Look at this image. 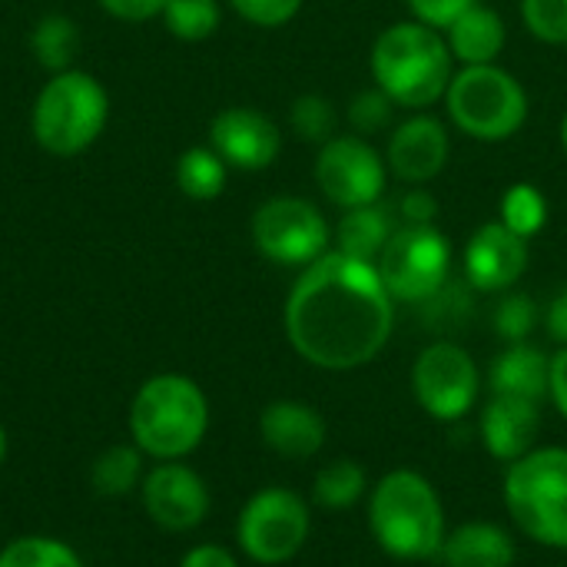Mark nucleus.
Here are the masks:
<instances>
[{
  "instance_id": "f257e3e1",
  "label": "nucleus",
  "mask_w": 567,
  "mask_h": 567,
  "mask_svg": "<svg viewBox=\"0 0 567 567\" xmlns=\"http://www.w3.org/2000/svg\"><path fill=\"white\" fill-rule=\"evenodd\" d=\"M395 299L372 262L329 249L302 269L286 299L292 349L329 372L369 365L389 342Z\"/></svg>"
},
{
  "instance_id": "f03ea898",
  "label": "nucleus",
  "mask_w": 567,
  "mask_h": 567,
  "mask_svg": "<svg viewBox=\"0 0 567 567\" xmlns=\"http://www.w3.org/2000/svg\"><path fill=\"white\" fill-rule=\"evenodd\" d=\"M369 70L375 86L395 106L425 110L445 96L455 76V56L442 30H432L419 20H402L375 37Z\"/></svg>"
},
{
  "instance_id": "7ed1b4c3",
  "label": "nucleus",
  "mask_w": 567,
  "mask_h": 567,
  "mask_svg": "<svg viewBox=\"0 0 567 567\" xmlns=\"http://www.w3.org/2000/svg\"><path fill=\"white\" fill-rule=\"evenodd\" d=\"M369 528L379 548L399 561H429L445 545V512L432 482L419 472H389L369 498Z\"/></svg>"
},
{
  "instance_id": "20e7f679",
  "label": "nucleus",
  "mask_w": 567,
  "mask_h": 567,
  "mask_svg": "<svg viewBox=\"0 0 567 567\" xmlns=\"http://www.w3.org/2000/svg\"><path fill=\"white\" fill-rule=\"evenodd\" d=\"M110 96L86 70L50 73L30 106V133L37 146L56 159L86 153L106 130Z\"/></svg>"
},
{
  "instance_id": "39448f33",
  "label": "nucleus",
  "mask_w": 567,
  "mask_h": 567,
  "mask_svg": "<svg viewBox=\"0 0 567 567\" xmlns=\"http://www.w3.org/2000/svg\"><path fill=\"white\" fill-rule=\"evenodd\" d=\"M209 429V402L203 389L176 372L153 375L140 385L130 409V432L136 449L173 462L189 455Z\"/></svg>"
},
{
  "instance_id": "423d86ee",
  "label": "nucleus",
  "mask_w": 567,
  "mask_h": 567,
  "mask_svg": "<svg viewBox=\"0 0 567 567\" xmlns=\"http://www.w3.org/2000/svg\"><path fill=\"white\" fill-rule=\"evenodd\" d=\"M445 106L452 123L478 143H505L528 120L525 86L498 63L462 66L445 90Z\"/></svg>"
},
{
  "instance_id": "0eeeda50",
  "label": "nucleus",
  "mask_w": 567,
  "mask_h": 567,
  "mask_svg": "<svg viewBox=\"0 0 567 567\" xmlns=\"http://www.w3.org/2000/svg\"><path fill=\"white\" fill-rule=\"evenodd\" d=\"M505 508L532 542L567 548V449H535L512 462Z\"/></svg>"
},
{
  "instance_id": "6e6552de",
  "label": "nucleus",
  "mask_w": 567,
  "mask_h": 567,
  "mask_svg": "<svg viewBox=\"0 0 567 567\" xmlns=\"http://www.w3.org/2000/svg\"><path fill=\"white\" fill-rule=\"evenodd\" d=\"M395 302H429L449 286L452 246L435 226H402L375 262Z\"/></svg>"
},
{
  "instance_id": "1a4fd4ad",
  "label": "nucleus",
  "mask_w": 567,
  "mask_h": 567,
  "mask_svg": "<svg viewBox=\"0 0 567 567\" xmlns=\"http://www.w3.org/2000/svg\"><path fill=\"white\" fill-rule=\"evenodd\" d=\"M249 236L256 252L276 266L306 269L329 252V223L319 206L302 196L266 199L252 213Z\"/></svg>"
},
{
  "instance_id": "9d476101",
  "label": "nucleus",
  "mask_w": 567,
  "mask_h": 567,
  "mask_svg": "<svg viewBox=\"0 0 567 567\" xmlns=\"http://www.w3.org/2000/svg\"><path fill=\"white\" fill-rule=\"evenodd\" d=\"M309 505L289 488L256 492L239 515V545L259 565H282L296 558L309 538Z\"/></svg>"
},
{
  "instance_id": "9b49d317",
  "label": "nucleus",
  "mask_w": 567,
  "mask_h": 567,
  "mask_svg": "<svg viewBox=\"0 0 567 567\" xmlns=\"http://www.w3.org/2000/svg\"><path fill=\"white\" fill-rule=\"evenodd\" d=\"M412 389L419 405L435 422H458L465 419L482 389V375L475 359L455 342H435L422 349L412 369Z\"/></svg>"
},
{
  "instance_id": "f8f14e48",
  "label": "nucleus",
  "mask_w": 567,
  "mask_h": 567,
  "mask_svg": "<svg viewBox=\"0 0 567 567\" xmlns=\"http://www.w3.org/2000/svg\"><path fill=\"white\" fill-rule=\"evenodd\" d=\"M316 183L322 196L339 209L372 206L385 189V163L379 150L362 136H332L319 146Z\"/></svg>"
},
{
  "instance_id": "ddd939ff",
  "label": "nucleus",
  "mask_w": 567,
  "mask_h": 567,
  "mask_svg": "<svg viewBox=\"0 0 567 567\" xmlns=\"http://www.w3.org/2000/svg\"><path fill=\"white\" fill-rule=\"evenodd\" d=\"M209 146L229 169L259 173L279 159L282 133L266 113L252 106H226L209 123Z\"/></svg>"
},
{
  "instance_id": "4468645a",
  "label": "nucleus",
  "mask_w": 567,
  "mask_h": 567,
  "mask_svg": "<svg viewBox=\"0 0 567 567\" xmlns=\"http://www.w3.org/2000/svg\"><path fill=\"white\" fill-rule=\"evenodd\" d=\"M465 282L478 292H505L528 269V239L512 233L505 223H485L465 246L462 256Z\"/></svg>"
},
{
  "instance_id": "2eb2a0df",
  "label": "nucleus",
  "mask_w": 567,
  "mask_h": 567,
  "mask_svg": "<svg viewBox=\"0 0 567 567\" xmlns=\"http://www.w3.org/2000/svg\"><path fill=\"white\" fill-rule=\"evenodd\" d=\"M143 505L159 528L193 532L209 512V492L193 468L166 462L143 478Z\"/></svg>"
},
{
  "instance_id": "dca6fc26",
  "label": "nucleus",
  "mask_w": 567,
  "mask_h": 567,
  "mask_svg": "<svg viewBox=\"0 0 567 567\" xmlns=\"http://www.w3.org/2000/svg\"><path fill=\"white\" fill-rule=\"evenodd\" d=\"M449 153H452V143H449L445 123L435 120V116L419 113V116L405 120V123L392 133L385 163H389V169H392L402 183L425 186V183H432V179L445 169Z\"/></svg>"
},
{
  "instance_id": "f3484780",
  "label": "nucleus",
  "mask_w": 567,
  "mask_h": 567,
  "mask_svg": "<svg viewBox=\"0 0 567 567\" xmlns=\"http://www.w3.org/2000/svg\"><path fill=\"white\" fill-rule=\"evenodd\" d=\"M538 432H542L538 402L492 395V402L482 412V442L488 455H495L498 462H518L528 452H535Z\"/></svg>"
},
{
  "instance_id": "a211bd4d",
  "label": "nucleus",
  "mask_w": 567,
  "mask_h": 567,
  "mask_svg": "<svg viewBox=\"0 0 567 567\" xmlns=\"http://www.w3.org/2000/svg\"><path fill=\"white\" fill-rule=\"evenodd\" d=\"M262 442L292 462L312 458L326 445V419L306 402H272L259 419Z\"/></svg>"
},
{
  "instance_id": "6ab92c4d",
  "label": "nucleus",
  "mask_w": 567,
  "mask_h": 567,
  "mask_svg": "<svg viewBox=\"0 0 567 567\" xmlns=\"http://www.w3.org/2000/svg\"><path fill=\"white\" fill-rule=\"evenodd\" d=\"M488 382H492V395L542 402L548 395V382H551V359L528 342H512L492 362Z\"/></svg>"
},
{
  "instance_id": "aec40b11",
  "label": "nucleus",
  "mask_w": 567,
  "mask_h": 567,
  "mask_svg": "<svg viewBox=\"0 0 567 567\" xmlns=\"http://www.w3.org/2000/svg\"><path fill=\"white\" fill-rule=\"evenodd\" d=\"M445 40H449V50L458 63L482 66V63H495L502 56L505 40H508V27H505L498 10L475 3L445 30Z\"/></svg>"
},
{
  "instance_id": "412c9836",
  "label": "nucleus",
  "mask_w": 567,
  "mask_h": 567,
  "mask_svg": "<svg viewBox=\"0 0 567 567\" xmlns=\"http://www.w3.org/2000/svg\"><path fill=\"white\" fill-rule=\"evenodd\" d=\"M439 558L445 567H512L518 551L505 528L488 522H468L445 535Z\"/></svg>"
},
{
  "instance_id": "4be33fe9",
  "label": "nucleus",
  "mask_w": 567,
  "mask_h": 567,
  "mask_svg": "<svg viewBox=\"0 0 567 567\" xmlns=\"http://www.w3.org/2000/svg\"><path fill=\"white\" fill-rule=\"evenodd\" d=\"M395 226L389 219V213L372 203V206H355V209H346V216L339 219L336 226V249L352 256V259H362V262H379L382 249L389 246Z\"/></svg>"
},
{
  "instance_id": "5701e85b",
  "label": "nucleus",
  "mask_w": 567,
  "mask_h": 567,
  "mask_svg": "<svg viewBox=\"0 0 567 567\" xmlns=\"http://www.w3.org/2000/svg\"><path fill=\"white\" fill-rule=\"evenodd\" d=\"M226 179H229V166L223 163V156L213 146H189L176 159V186L183 196H189L196 203H209V199L223 196Z\"/></svg>"
},
{
  "instance_id": "b1692460",
  "label": "nucleus",
  "mask_w": 567,
  "mask_h": 567,
  "mask_svg": "<svg viewBox=\"0 0 567 567\" xmlns=\"http://www.w3.org/2000/svg\"><path fill=\"white\" fill-rule=\"evenodd\" d=\"M76 47H80V30L66 13H43L30 30V50L47 73L73 70Z\"/></svg>"
},
{
  "instance_id": "393cba45",
  "label": "nucleus",
  "mask_w": 567,
  "mask_h": 567,
  "mask_svg": "<svg viewBox=\"0 0 567 567\" xmlns=\"http://www.w3.org/2000/svg\"><path fill=\"white\" fill-rule=\"evenodd\" d=\"M365 495V472L362 465L349 462V458H339V462H329L316 482H312V498L316 505L329 508V512H346L352 508L359 498Z\"/></svg>"
},
{
  "instance_id": "a878e982",
  "label": "nucleus",
  "mask_w": 567,
  "mask_h": 567,
  "mask_svg": "<svg viewBox=\"0 0 567 567\" xmlns=\"http://www.w3.org/2000/svg\"><path fill=\"white\" fill-rule=\"evenodd\" d=\"M140 472H143V458H140V449H130V445H113L106 449L93 468H90V485L96 495L103 498H123L136 482H140Z\"/></svg>"
},
{
  "instance_id": "bb28decb",
  "label": "nucleus",
  "mask_w": 567,
  "mask_h": 567,
  "mask_svg": "<svg viewBox=\"0 0 567 567\" xmlns=\"http://www.w3.org/2000/svg\"><path fill=\"white\" fill-rule=\"evenodd\" d=\"M159 20L176 40L199 43L219 30L223 10H219V0H166Z\"/></svg>"
},
{
  "instance_id": "cd10ccee",
  "label": "nucleus",
  "mask_w": 567,
  "mask_h": 567,
  "mask_svg": "<svg viewBox=\"0 0 567 567\" xmlns=\"http://www.w3.org/2000/svg\"><path fill=\"white\" fill-rule=\"evenodd\" d=\"M498 223H505L512 233L532 239L548 223V199H545V193L538 186H532V183L508 186V193L502 196V219Z\"/></svg>"
},
{
  "instance_id": "c85d7f7f",
  "label": "nucleus",
  "mask_w": 567,
  "mask_h": 567,
  "mask_svg": "<svg viewBox=\"0 0 567 567\" xmlns=\"http://www.w3.org/2000/svg\"><path fill=\"white\" fill-rule=\"evenodd\" d=\"M0 567H83L80 558L53 538H17L0 551Z\"/></svg>"
},
{
  "instance_id": "c756f323",
  "label": "nucleus",
  "mask_w": 567,
  "mask_h": 567,
  "mask_svg": "<svg viewBox=\"0 0 567 567\" xmlns=\"http://www.w3.org/2000/svg\"><path fill=\"white\" fill-rule=\"evenodd\" d=\"M289 123H292V133L306 143H329L336 136V110L326 96H316V93H306L292 103L289 110Z\"/></svg>"
},
{
  "instance_id": "7c9ffc66",
  "label": "nucleus",
  "mask_w": 567,
  "mask_h": 567,
  "mask_svg": "<svg viewBox=\"0 0 567 567\" xmlns=\"http://www.w3.org/2000/svg\"><path fill=\"white\" fill-rule=\"evenodd\" d=\"M522 20L542 43H567V0H522Z\"/></svg>"
},
{
  "instance_id": "2f4dec72",
  "label": "nucleus",
  "mask_w": 567,
  "mask_h": 567,
  "mask_svg": "<svg viewBox=\"0 0 567 567\" xmlns=\"http://www.w3.org/2000/svg\"><path fill=\"white\" fill-rule=\"evenodd\" d=\"M535 322H538V309H535V302H532L528 296H522V292L505 296V299L498 302V309H495V329H498V336L508 339V342H525V339L532 336Z\"/></svg>"
},
{
  "instance_id": "473e14b6",
  "label": "nucleus",
  "mask_w": 567,
  "mask_h": 567,
  "mask_svg": "<svg viewBox=\"0 0 567 567\" xmlns=\"http://www.w3.org/2000/svg\"><path fill=\"white\" fill-rule=\"evenodd\" d=\"M229 7L246 23L276 30V27H286L302 10V0H229Z\"/></svg>"
},
{
  "instance_id": "72a5a7b5",
  "label": "nucleus",
  "mask_w": 567,
  "mask_h": 567,
  "mask_svg": "<svg viewBox=\"0 0 567 567\" xmlns=\"http://www.w3.org/2000/svg\"><path fill=\"white\" fill-rule=\"evenodd\" d=\"M392 110H395V103L375 86V90L359 93V96L349 103V120H352V126H355L359 133H375V130H382V126L392 120Z\"/></svg>"
},
{
  "instance_id": "f704fd0d",
  "label": "nucleus",
  "mask_w": 567,
  "mask_h": 567,
  "mask_svg": "<svg viewBox=\"0 0 567 567\" xmlns=\"http://www.w3.org/2000/svg\"><path fill=\"white\" fill-rule=\"evenodd\" d=\"M412 17L432 30H449L465 10H472L478 0H405Z\"/></svg>"
},
{
  "instance_id": "c9c22d12",
  "label": "nucleus",
  "mask_w": 567,
  "mask_h": 567,
  "mask_svg": "<svg viewBox=\"0 0 567 567\" xmlns=\"http://www.w3.org/2000/svg\"><path fill=\"white\" fill-rule=\"evenodd\" d=\"M96 3L123 23H146L159 17L166 7V0H96Z\"/></svg>"
},
{
  "instance_id": "e433bc0d",
  "label": "nucleus",
  "mask_w": 567,
  "mask_h": 567,
  "mask_svg": "<svg viewBox=\"0 0 567 567\" xmlns=\"http://www.w3.org/2000/svg\"><path fill=\"white\" fill-rule=\"evenodd\" d=\"M439 213V199L429 193V189H409V196L402 199V216H405V226H432Z\"/></svg>"
},
{
  "instance_id": "4c0bfd02",
  "label": "nucleus",
  "mask_w": 567,
  "mask_h": 567,
  "mask_svg": "<svg viewBox=\"0 0 567 567\" xmlns=\"http://www.w3.org/2000/svg\"><path fill=\"white\" fill-rule=\"evenodd\" d=\"M179 567H239L236 565V558L226 551V548H219V545H199V548H193Z\"/></svg>"
},
{
  "instance_id": "58836bf2",
  "label": "nucleus",
  "mask_w": 567,
  "mask_h": 567,
  "mask_svg": "<svg viewBox=\"0 0 567 567\" xmlns=\"http://www.w3.org/2000/svg\"><path fill=\"white\" fill-rule=\"evenodd\" d=\"M548 395L555 399L558 412L567 419V346L551 359V382H548Z\"/></svg>"
},
{
  "instance_id": "ea45409f",
  "label": "nucleus",
  "mask_w": 567,
  "mask_h": 567,
  "mask_svg": "<svg viewBox=\"0 0 567 567\" xmlns=\"http://www.w3.org/2000/svg\"><path fill=\"white\" fill-rule=\"evenodd\" d=\"M548 332H551V339H558L561 346H567V289L565 292H558V299L548 306Z\"/></svg>"
},
{
  "instance_id": "a19ab883",
  "label": "nucleus",
  "mask_w": 567,
  "mask_h": 567,
  "mask_svg": "<svg viewBox=\"0 0 567 567\" xmlns=\"http://www.w3.org/2000/svg\"><path fill=\"white\" fill-rule=\"evenodd\" d=\"M3 455H7V435H3V425H0V462H3Z\"/></svg>"
},
{
  "instance_id": "79ce46f5",
  "label": "nucleus",
  "mask_w": 567,
  "mask_h": 567,
  "mask_svg": "<svg viewBox=\"0 0 567 567\" xmlns=\"http://www.w3.org/2000/svg\"><path fill=\"white\" fill-rule=\"evenodd\" d=\"M561 146H565V153H567V113H565V120H561Z\"/></svg>"
}]
</instances>
